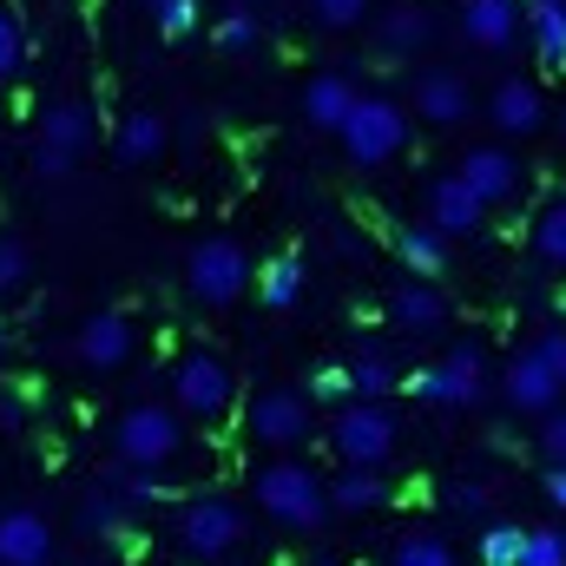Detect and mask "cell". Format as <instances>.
I'll list each match as a JSON object with an SVG mask.
<instances>
[{
  "label": "cell",
  "mask_w": 566,
  "mask_h": 566,
  "mask_svg": "<svg viewBox=\"0 0 566 566\" xmlns=\"http://www.w3.org/2000/svg\"><path fill=\"white\" fill-rule=\"evenodd\" d=\"M238 409V369L218 349H185L171 363V416L198 428H224Z\"/></svg>",
  "instance_id": "6da1fadb"
},
{
  "label": "cell",
  "mask_w": 566,
  "mask_h": 566,
  "mask_svg": "<svg viewBox=\"0 0 566 566\" xmlns=\"http://www.w3.org/2000/svg\"><path fill=\"white\" fill-rule=\"evenodd\" d=\"M251 501H258L277 527H296V534H310V527L329 521L323 474H316L310 461H296V454H277V461H264V468L251 474Z\"/></svg>",
  "instance_id": "7a4b0ae2"
},
{
  "label": "cell",
  "mask_w": 566,
  "mask_h": 566,
  "mask_svg": "<svg viewBox=\"0 0 566 566\" xmlns=\"http://www.w3.org/2000/svg\"><path fill=\"white\" fill-rule=\"evenodd\" d=\"M560 382H566V343H560V329H541L527 349L507 356L501 402L514 416H547V409H560Z\"/></svg>",
  "instance_id": "3957f363"
},
{
  "label": "cell",
  "mask_w": 566,
  "mask_h": 566,
  "mask_svg": "<svg viewBox=\"0 0 566 566\" xmlns=\"http://www.w3.org/2000/svg\"><path fill=\"white\" fill-rule=\"evenodd\" d=\"M185 290L198 310H231L251 290V251L238 238H198L185 258Z\"/></svg>",
  "instance_id": "277c9868"
},
{
  "label": "cell",
  "mask_w": 566,
  "mask_h": 566,
  "mask_svg": "<svg viewBox=\"0 0 566 566\" xmlns=\"http://www.w3.org/2000/svg\"><path fill=\"white\" fill-rule=\"evenodd\" d=\"M113 448H119L126 468L158 474V468H171V461L185 454V422H178L165 402H133V409L113 422Z\"/></svg>",
  "instance_id": "5b68a950"
},
{
  "label": "cell",
  "mask_w": 566,
  "mask_h": 566,
  "mask_svg": "<svg viewBox=\"0 0 566 566\" xmlns=\"http://www.w3.org/2000/svg\"><path fill=\"white\" fill-rule=\"evenodd\" d=\"M336 139H343V151H349L356 165H389V158L409 145V113H402V99L356 93V106H349V119L336 126Z\"/></svg>",
  "instance_id": "8992f818"
},
{
  "label": "cell",
  "mask_w": 566,
  "mask_h": 566,
  "mask_svg": "<svg viewBox=\"0 0 566 566\" xmlns=\"http://www.w3.org/2000/svg\"><path fill=\"white\" fill-rule=\"evenodd\" d=\"M244 507L238 501H224V494H191L185 507H178V547L191 554V560H224V554H238L244 547Z\"/></svg>",
  "instance_id": "52a82bcc"
},
{
  "label": "cell",
  "mask_w": 566,
  "mask_h": 566,
  "mask_svg": "<svg viewBox=\"0 0 566 566\" xmlns=\"http://www.w3.org/2000/svg\"><path fill=\"white\" fill-rule=\"evenodd\" d=\"M396 441H402V428H396V416L382 402H349L329 422V448H336L343 468H376L382 474V461L396 454Z\"/></svg>",
  "instance_id": "ba28073f"
},
{
  "label": "cell",
  "mask_w": 566,
  "mask_h": 566,
  "mask_svg": "<svg viewBox=\"0 0 566 566\" xmlns=\"http://www.w3.org/2000/svg\"><path fill=\"white\" fill-rule=\"evenodd\" d=\"M488 356H481V343H454L441 363H428V369H416V396L422 402H434V409H474L481 396H488Z\"/></svg>",
  "instance_id": "9c48e42d"
},
{
  "label": "cell",
  "mask_w": 566,
  "mask_h": 566,
  "mask_svg": "<svg viewBox=\"0 0 566 566\" xmlns=\"http://www.w3.org/2000/svg\"><path fill=\"white\" fill-rule=\"evenodd\" d=\"M244 434L258 441V448H303L310 434H316V416H310V402H303V389H264V396H251V409H244Z\"/></svg>",
  "instance_id": "30bf717a"
},
{
  "label": "cell",
  "mask_w": 566,
  "mask_h": 566,
  "mask_svg": "<svg viewBox=\"0 0 566 566\" xmlns=\"http://www.w3.org/2000/svg\"><path fill=\"white\" fill-rule=\"evenodd\" d=\"M93 145V113L80 99H60L46 119H40V139H33V171L40 178H66L80 165V151Z\"/></svg>",
  "instance_id": "8fae6325"
},
{
  "label": "cell",
  "mask_w": 566,
  "mask_h": 566,
  "mask_svg": "<svg viewBox=\"0 0 566 566\" xmlns=\"http://www.w3.org/2000/svg\"><path fill=\"white\" fill-rule=\"evenodd\" d=\"M454 178L474 191V205L488 211V205H507L514 191H521V158L507 151V145H474L461 165H454Z\"/></svg>",
  "instance_id": "7c38bea8"
},
{
  "label": "cell",
  "mask_w": 566,
  "mask_h": 566,
  "mask_svg": "<svg viewBox=\"0 0 566 566\" xmlns=\"http://www.w3.org/2000/svg\"><path fill=\"white\" fill-rule=\"evenodd\" d=\"M488 126H494L501 139H534V133L547 126V93H541L534 80H501L494 99H488Z\"/></svg>",
  "instance_id": "4fadbf2b"
},
{
  "label": "cell",
  "mask_w": 566,
  "mask_h": 566,
  "mask_svg": "<svg viewBox=\"0 0 566 566\" xmlns=\"http://www.w3.org/2000/svg\"><path fill=\"white\" fill-rule=\"evenodd\" d=\"M133 343H139V329H133L126 310H93V316L80 323V336H73V349H80L86 369H119V363L133 356Z\"/></svg>",
  "instance_id": "5bb4252c"
},
{
  "label": "cell",
  "mask_w": 566,
  "mask_h": 566,
  "mask_svg": "<svg viewBox=\"0 0 566 566\" xmlns=\"http://www.w3.org/2000/svg\"><path fill=\"white\" fill-rule=\"evenodd\" d=\"M481 224H488V211L474 205V191H468L454 171H441V178L428 185V231L448 244V238H474Z\"/></svg>",
  "instance_id": "9a60e30c"
},
{
  "label": "cell",
  "mask_w": 566,
  "mask_h": 566,
  "mask_svg": "<svg viewBox=\"0 0 566 566\" xmlns=\"http://www.w3.org/2000/svg\"><path fill=\"white\" fill-rule=\"evenodd\" d=\"M416 119L428 126H461V119H474V86L461 80V73H448V66H428L422 80H416Z\"/></svg>",
  "instance_id": "2e32d148"
},
{
  "label": "cell",
  "mask_w": 566,
  "mask_h": 566,
  "mask_svg": "<svg viewBox=\"0 0 566 566\" xmlns=\"http://www.w3.org/2000/svg\"><path fill=\"white\" fill-rule=\"evenodd\" d=\"M53 554H60V541H53L46 514H33V507L0 514V566H53Z\"/></svg>",
  "instance_id": "e0dca14e"
},
{
  "label": "cell",
  "mask_w": 566,
  "mask_h": 566,
  "mask_svg": "<svg viewBox=\"0 0 566 566\" xmlns=\"http://www.w3.org/2000/svg\"><path fill=\"white\" fill-rule=\"evenodd\" d=\"M521 0H461V40L481 53H507L521 40Z\"/></svg>",
  "instance_id": "ac0fdd59"
},
{
  "label": "cell",
  "mask_w": 566,
  "mask_h": 566,
  "mask_svg": "<svg viewBox=\"0 0 566 566\" xmlns=\"http://www.w3.org/2000/svg\"><path fill=\"white\" fill-rule=\"evenodd\" d=\"M389 323L396 329H409V336H434V329H448V296L434 290V283H396L389 290Z\"/></svg>",
  "instance_id": "d6986e66"
},
{
  "label": "cell",
  "mask_w": 566,
  "mask_h": 566,
  "mask_svg": "<svg viewBox=\"0 0 566 566\" xmlns=\"http://www.w3.org/2000/svg\"><path fill=\"white\" fill-rule=\"evenodd\" d=\"M428 40H434V13L416 7V0H402V7H389V13H376V46H382L389 60H416Z\"/></svg>",
  "instance_id": "ffe728a7"
},
{
  "label": "cell",
  "mask_w": 566,
  "mask_h": 566,
  "mask_svg": "<svg viewBox=\"0 0 566 566\" xmlns=\"http://www.w3.org/2000/svg\"><path fill=\"white\" fill-rule=\"evenodd\" d=\"M323 494H329V514H376V507H389L396 488L376 468H343L336 481H323Z\"/></svg>",
  "instance_id": "44dd1931"
},
{
  "label": "cell",
  "mask_w": 566,
  "mask_h": 566,
  "mask_svg": "<svg viewBox=\"0 0 566 566\" xmlns=\"http://www.w3.org/2000/svg\"><path fill=\"white\" fill-rule=\"evenodd\" d=\"M349 106H356V86H349L343 73H316V80L303 86V119H310L316 133H336V126L349 119Z\"/></svg>",
  "instance_id": "7402d4cb"
},
{
  "label": "cell",
  "mask_w": 566,
  "mask_h": 566,
  "mask_svg": "<svg viewBox=\"0 0 566 566\" xmlns=\"http://www.w3.org/2000/svg\"><path fill=\"white\" fill-rule=\"evenodd\" d=\"M521 20L541 46V66H560L566 53V0H521Z\"/></svg>",
  "instance_id": "603a6c76"
},
{
  "label": "cell",
  "mask_w": 566,
  "mask_h": 566,
  "mask_svg": "<svg viewBox=\"0 0 566 566\" xmlns=\"http://www.w3.org/2000/svg\"><path fill=\"white\" fill-rule=\"evenodd\" d=\"M396 258L416 271V283H434L448 271V244H441L428 224H402V231H396Z\"/></svg>",
  "instance_id": "cb8c5ba5"
},
{
  "label": "cell",
  "mask_w": 566,
  "mask_h": 566,
  "mask_svg": "<svg viewBox=\"0 0 566 566\" xmlns=\"http://www.w3.org/2000/svg\"><path fill=\"white\" fill-rule=\"evenodd\" d=\"M251 283H258V303H264V310H290V303L303 296V258L283 251V258H271L264 271H251Z\"/></svg>",
  "instance_id": "d4e9b609"
},
{
  "label": "cell",
  "mask_w": 566,
  "mask_h": 566,
  "mask_svg": "<svg viewBox=\"0 0 566 566\" xmlns=\"http://www.w3.org/2000/svg\"><path fill=\"white\" fill-rule=\"evenodd\" d=\"M343 376H349V396L356 402H382V396L402 389V376H396L389 356H356V363H343Z\"/></svg>",
  "instance_id": "484cf974"
},
{
  "label": "cell",
  "mask_w": 566,
  "mask_h": 566,
  "mask_svg": "<svg viewBox=\"0 0 566 566\" xmlns=\"http://www.w3.org/2000/svg\"><path fill=\"white\" fill-rule=\"evenodd\" d=\"M165 139H171V133H165L158 113H133V119L119 126V158H126V165H151V158L165 151Z\"/></svg>",
  "instance_id": "4316f807"
},
{
  "label": "cell",
  "mask_w": 566,
  "mask_h": 566,
  "mask_svg": "<svg viewBox=\"0 0 566 566\" xmlns=\"http://www.w3.org/2000/svg\"><path fill=\"white\" fill-rule=\"evenodd\" d=\"M389 566H461V560H454V547H448L434 527H416V534H402V541L389 547Z\"/></svg>",
  "instance_id": "83f0119b"
},
{
  "label": "cell",
  "mask_w": 566,
  "mask_h": 566,
  "mask_svg": "<svg viewBox=\"0 0 566 566\" xmlns=\"http://www.w3.org/2000/svg\"><path fill=\"white\" fill-rule=\"evenodd\" d=\"M211 40H218V53H258V40H264V20H258V7H231V13H218Z\"/></svg>",
  "instance_id": "f1b7e54d"
},
{
  "label": "cell",
  "mask_w": 566,
  "mask_h": 566,
  "mask_svg": "<svg viewBox=\"0 0 566 566\" xmlns=\"http://www.w3.org/2000/svg\"><path fill=\"white\" fill-rule=\"evenodd\" d=\"M534 258H541L547 271H560L566 264V205H560V191H554L547 211L534 218Z\"/></svg>",
  "instance_id": "f546056e"
},
{
  "label": "cell",
  "mask_w": 566,
  "mask_h": 566,
  "mask_svg": "<svg viewBox=\"0 0 566 566\" xmlns=\"http://www.w3.org/2000/svg\"><path fill=\"white\" fill-rule=\"evenodd\" d=\"M514 566H566V534L560 521H547V527H527V541H521V560Z\"/></svg>",
  "instance_id": "4dcf8cb0"
},
{
  "label": "cell",
  "mask_w": 566,
  "mask_h": 566,
  "mask_svg": "<svg viewBox=\"0 0 566 566\" xmlns=\"http://www.w3.org/2000/svg\"><path fill=\"white\" fill-rule=\"evenodd\" d=\"M521 541H527L521 521H494V527L481 534V566H514L521 560Z\"/></svg>",
  "instance_id": "1f68e13d"
},
{
  "label": "cell",
  "mask_w": 566,
  "mask_h": 566,
  "mask_svg": "<svg viewBox=\"0 0 566 566\" xmlns=\"http://www.w3.org/2000/svg\"><path fill=\"white\" fill-rule=\"evenodd\" d=\"M119 521H126V501H119V494L99 488V494L80 501V527H86V534H119Z\"/></svg>",
  "instance_id": "d6a6232c"
},
{
  "label": "cell",
  "mask_w": 566,
  "mask_h": 566,
  "mask_svg": "<svg viewBox=\"0 0 566 566\" xmlns=\"http://www.w3.org/2000/svg\"><path fill=\"white\" fill-rule=\"evenodd\" d=\"M303 402H310V409H316V402H329V409H349L356 396H349V376H343V363L316 369V376H310V396H303Z\"/></svg>",
  "instance_id": "836d02e7"
},
{
  "label": "cell",
  "mask_w": 566,
  "mask_h": 566,
  "mask_svg": "<svg viewBox=\"0 0 566 566\" xmlns=\"http://www.w3.org/2000/svg\"><path fill=\"white\" fill-rule=\"evenodd\" d=\"M27 277H33V258H27V244L0 231V296H13Z\"/></svg>",
  "instance_id": "e575fe53"
},
{
  "label": "cell",
  "mask_w": 566,
  "mask_h": 566,
  "mask_svg": "<svg viewBox=\"0 0 566 566\" xmlns=\"http://www.w3.org/2000/svg\"><path fill=\"white\" fill-rule=\"evenodd\" d=\"M151 27H158L165 40H191V33H198V0H165V7L151 13Z\"/></svg>",
  "instance_id": "d590c367"
},
{
  "label": "cell",
  "mask_w": 566,
  "mask_h": 566,
  "mask_svg": "<svg viewBox=\"0 0 566 566\" xmlns=\"http://www.w3.org/2000/svg\"><path fill=\"white\" fill-rule=\"evenodd\" d=\"M20 53H27V33H20V20L0 7V80H13V73H20Z\"/></svg>",
  "instance_id": "8d00e7d4"
},
{
  "label": "cell",
  "mask_w": 566,
  "mask_h": 566,
  "mask_svg": "<svg viewBox=\"0 0 566 566\" xmlns=\"http://www.w3.org/2000/svg\"><path fill=\"white\" fill-rule=\"evenodd\" d=\"M541 461H547V468H560V461H566V416H560V409H547V416H541Z\"/></svg>",
  "instance_id": "74e56055"
},
{
  "label": "cell",
  "mask_w": 566,
  "mask_h": 566,
  "mask_svg": "<svg viewBox=\"0 0 566 566\" xmlns=\"http://www.w3.org/2000/svg\"><path fill=\"white\" fill-rule=\"evenodd\" d=\"M310 13H316L323 27H356V20L369 13V0H310Z\"/></svg>",
  "instance_id": "f35d334b"
},
{
  "label": "cell",
  "mask_w": 566,
  "mask_h": 566,
  "mask_svg": "<svg viewBox=\"0 0 566 566\" xmlns=\"http://www.w3.org/2000/svg\"><path fill=\"white\" fill-rule=\"evenodd\" d=\"M165 494H171V488H165L158 474H139V468L126 474V501H165Z\"/></svg>",
  "instance_id": "ab89813d"
},
{
  "label": "cell",
  "mask_w": 566,
  "mask_h": 566,
  "mask_svg": "<svg viewBox=\"0 0 566 566\" xmlns=\"http://www.w3.org/2000/svg\"><path fill=\"white\" fill-rule=\"evenodd\" d=\"M448 501H454L461 514H481V507H488V488H474V481H461V488H454Z\"/></svg>",
  "instance_id": "60d3db41"
},
{
  "label": "cell",
  "mask_w": 566,
  "mask_h": 566,
  "mask_svg": "<svg viewBox=\"0 0 566 566\" xmlns=\"http://www.w3.org/2000/svg\"><path fill=\"white\" fill-rule=\"evenodd\" d=\"M541 494H547V507L560 514L566 507V468H547V474H541Z\"/></svg>",
  "instance_id": "b9f144b4"
},
{
  "label": "cell",
  "mask_w": 566,
  "mask_h": 566,
  "mask_svg": "<svg viewBox=\"0 0 566 566\" xmlns=\"http://www.w3.org/2000/svg\"><path fill=\"white\" fill-rule=\"evenodd\" d=\"M0 422H7V428L27 422V396H13V389H7V396H0Z\"/></svg>",
  "instance_id": "7bdbcfd3"
},
{
  "label": "cell",
  "mask_w": 566,
  "mask_h": 566,
  "mask_svg": "<svg viewBox=\"0 0 566 566\" xmlns=\"http://www.w3.org/2000/svg\"><path fill=\"white\" fill-rule=\"evenodd\" d=\"M303 566H336V560H323V554H316V560H303Z\"/></svg>",
  "instance_id": "ee69618b"
},
{
  "label": "cell",
  "mask_w": 566,
  "mask_h": 566,
  "mask_svg": "<svg viewBox=\"0 0 566 566\" xmlns=\"http://www.w3.org/2000/svg\"><path fill=\"white\" fill-rule=\"evenodd\" d=\"M158 7H165V0H145V13H158Z\"/></svg>",
  "instance_id": "f6af8a7d"
},
{
  "label": "cell",
  "mask_w": 566,
  "mask_h": 566,
  "mask_svg": "<svg viewBox=\"0 0 566 566\" xmlns=\"http://www.w3.org/2000/svg\"><path fill=\"white\" fill-rule=\"evenodd\" d=\"M0 363H7V336H0Z\"/></svg>",
  "instance_id": "bcb514c9"
},
{
  "label": "cell",
  "mask_w": 566,
  "mask_h": 566,
  "mask_svg": "<svg viewBox=\"0 0 566 566\" xmlns=\"http://www.w3.org/2000/svg\"><path fill=\"white\" fill-rule=\"evenodd\" d=\"M231 7H258V0H231Z\"/></svg>",
  "instance_id": "7dc6e473"
}]
</instances>
